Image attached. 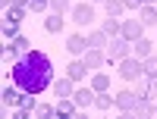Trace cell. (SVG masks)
<instances>
[{"instance_id":"1","label":"cell","mask_w":157,"mask_h":119,"mask_svg":"<svg viewBox=\"0 0 157 119\" xmlns=\"http://www.w3.org/2000/svg\"><path fill=\"white\" fill-rule=\"evenodd\" d=\"M10 78L16 82L22 91H29V94H41L54 85V63L44 50H29V54H22L19 60H13V69H10Z\"/></svg>"},{"instance_id":"2","label":"cell","mask_w":157,"mask_h":119,"mask_svg":"<svg viewBox=\"0 0 157 119\" xmlns=\"http://www.w3.org/2000/svg\"><path fill=\"white\" fill-rule=\"evenodd\" d=\"M104 54H107L110 63H120V60H126V57H132V41H126L123 35H116V38H110V41H107Z\"/></svg>"},{"instance_id":"3","label":"cell","mask_w":157,"mask_h":119,"mask_svg":"<svg viewBox=\"0 0 157 119\" xmlns=\"http://www.w3.org/2000/svg\"><path fill=\"white\" fill-rule=\"evenodd\" d=\"M141 72H145V69H141V60H138L135 54H132V57H126V60H120V63H116V75H120L123 82H135V78H138Z\"/></svg>"},{"instance_id":"4","label":"cell","mask_w":157,"mask_h":119,"mask_svg":"<svg viewBox=\"0 0 157 119\" xmlns=\"http://www.w3.org/2000/svg\"><path fill=\"white\" fill-rule=\"evenodd\" d=\"M22 97H25V91H22L16 82H10V85L3 88V94H0V100H3V107H6V110H16V107H22Z\"/></svg>"},{"instance_id":"5","label":"cell","mask_w":157,"mask_h":119,"mask_svg":"<svg viewBox=\"0 0 157 119\" xmlns=\"http://www.w3.org/2000/svg\"><path fill=\"white\" fill-rule=\"evenodd\" d=\"M69 16H72V22L78 25V28H85V25L94 22V6H91V3H75Z\"/></svg>"},{"instance_id":"6","label":"cell","mask_w":157,"mask_h":119,"mask_svg":"<svg viewBox=\"0 0 157 119\" xmlns=\"http://www.w3.org/2000/svg\"><path fill=\"white\" fill-rule=\"evenodd\" d=\"M135 103H138V91H132V88L116 91V110H120V113H132Z\"/></svg>"},{"instance_id":"7","label":"cell","mask_w":157,"mask_h":119,"mask_svg":"<svg viewBox=\"0 0 157 119\" xmlns=\"http://www.w3.org/2000/svg\"><path fill=\"white\" fill-rule=\"evenodd\" d=\"M126 41H138V38H145V22L138 16L135 19H123V32H120Z\"/></svg>"},{"instance_id":"8","label":"cell","mask_w":157,"mask_h":119,"mask_svg":"<svg viewBox=\"0 0 157 119\" xmlns=\"http://www.w3.org/2000/svg\"><path fill=\"white\" fill-rule=\"evenodd\" d=\"M94 97H98V91L91 88V85H78V88H75V94H72V100L78 103V110L94 107Z\"/></svg>"},{"instance_id":"9","label":"cell","mask_w":157,"mask_h":119,"mask_svg":"<svg viewBox=\"0 0 157 119\" xmlns=\"http://www.w3.org/2000/svg\"><path fill=\"white\" fill-rule=\"evenodd\" d=\"M135 91H138V97H157V78H151V75H145L141 72L138 78H135Z\"/></svg>"},{"instance_id":"10","label":"cell","mask_w":157,"mask_h":119,"mask_svg":"<svg viewBox=\"0 0 157 119\" xmlns=\"http://www.w3.org/2000/svg\"><path fill=\"white\" fill-rule=\"evenodd\" d=\"M66 50H69L72 57H85V50H88V35L72 32V35L66 38Z\"/></svg>"},{"instance_id":"11","label":"cell","mask_w":157,"mask_h":119,"mask_svg":"<svg viewBox=\"0 0 157 119\" xmlns=\"http://www.w3.org/2000/svg\"><path fill=\"white\" fill-rule=\"evenodd\" d=\"M82 60L88 63V69H104V66L110 63V60H107V54H104V47H88Z\"/></svg>"},{"instance_id":"12","label":"cell","mask_w":157,"mask_h":119,"mask_svg":"<svg viewBox=\"0 0 157 119\" xmlns=\"http://www.w3.org/2000/svg\"><path fill=\"white\" fill-rule=\"evenodd\" d=\"M54 113H57L60 119H69V116H78V103H75L72 97H57V103H54Z\"/></svg>"},{"instance_id":"13","label":"cell","mask_w":157,"mask_h":119,"mask_svg":"<svg viewBox=\"0 0 157 119\" xmlns=\"http://www.w3.org/2000/svg\"><path fill=\"white\" fill-rule=\"evenodd\" d=\"M88 72H91V69H88V63H85V60H72V63L66 66V75L72 78L75 85H82L85 78H88Z\"/></svg>"},{"instance_id":"14","label":"cell","mask_w":157,"mask_h":119,"mask_svg":"<svg viewBox=\"0 0 157 119\" xmlns=\"http://www.w3.org/2000/svg\"><path fill=\"white\" fill-rule=\"evenodd\" d=\"M50 91H54L57 97H72V94H75V82H72L69 75H63V78H54Z\"/></svg>"},{"instance_id":"15","label":"cell","mask_w":157,"mask_h":119,"mask_svg":"<svg viewBox=\"0 0 157 119\" xmlns=\"http://www.w3.org/2000/svg\"><path fill=\"white\" fill-rule=\"evenodd\" d=\"M154 50H157V47L148 41V38H138V41H132V54H135L138 60H148V57L154 54Z\"/></svg>"},{"instance_id":"16","label":"cell","mask_w":157,"mask_h":119,"mask_svg":"<svg viewBox=\"0 0 157 119\" xmlns=\"http://www.w3.org/2000/svg\"><path fill=\"white\" fill-rule=\"evenodd\" d=\"M63 25H66V19H63L60 13H50V16L44 19V32H47V35H60Z\"/></svg>"},{"instance_id":"17","label":"cell","mask_w":157,"mask_h":119,"mask_svg":"<svg viewBox=\"0 0 157 119\" xmlns=\"http://www.w3.org/2000/svg\"><path fill=\"white\" fill-rule=\"evenodd\" d=\"M94 107H98V110H113V107H116V91H113V94H110V91H98Z\"/></svg>"},{"instance_id":"18","label":"cell","mask_w":157,"mask_h":119,"mask_svg":"<svg viewBox=\"0 0 157 119\" xmlns=\"http://www.w3.org/2000/svg\"><path fill=\"white\" fill-rule=\"evenodd\" d=\"M88 85L94 88V91H110V75H107V72H91Z\"/></svg>"},{"instance_id":"19","label":"cell","mask_w":157,"mask_h":119,"mask_svg":"<svg viewBox=\"0 0 157 119\" xmlns=\"http://www.w3.org/2000/svg\"><path fill=\"white\" fill-rule=\"evenodd\" d=\"M132 116H138V119H148V116H154V103H151L148 97H138V103H135Z\"/></svg>"},{"instance_id":"20","label":"cell","mask_w":157,"mask_h":119,"mask_svg":"<svg viewBox=\"0 0 157 119\" xmlns=\"http://www.w3.org/2000/svg\"><path fill=\"white\" fill-rule=\"evenodd\" d=\"M138 19L145 22V28H151V25H157V6H151V3H145L138 9Z\"/></svg>"},{"instance_id":"21","label":"cell","mask_w":157,"mask_h":119,"mask_svg":"<svg viewBox=\"0 0 157 119\" xmlns=\"http://www.w3.org/2000/svg\"><path fill=\"white\" fill-rule=\"evenodd\" d=\"M107 41H110V35L104 32V28L88 32V47H107Z\"/></svg>"},{"instance_id":"22","label":"cell","mask_w":157,"mask_h":119,"mask_svg":"<svg viewBox=\"0 0 157 119\" xmlns=\"http://www.w3.org/2000/svg\"><path fill=\"white\" fill-rule=\"evenodd\" d=\"M101 28H104V32H107L110 38H116V35H120V32H123V19H116V16H107V19H104V22H101Z\"/></svg>"},{"instance_id":"23","label":"cell","mask_w":157,"mask_h":119,"mask_svg":"<svg viewBox=\"0 0 157 119\" xmlns=\"http://www.w3.org/2000/svg\"><path fill=\"white\" fill-rule=\"evenodd\" d=\"M104 9H107V16L120 19L123 13H126V0H104Z\"/></svg>"},{"instance_id":"24","label":"cell","mask_w":157,"mask_h":119,"mask_svg":"<svg viewBox=\"0 0 157 119\" xmlns=\"http://www.w3.org/2000/svg\"><path fill=\"white\" fill-rule=\"evenodd\" d=\"M13 47H16V54L22 57V54H29V50H32V41H29L25 35H16V38H13Z\"/></svg>"},{"instance_id":"25","label":"cell","mask_w":157,"mask_h":119,"mask_svg":"<svg viewBox=\"0 0 157 119\" xmlns=\"http://www.w3.org/2000/svg\"><path fill=\"white\" fill-rule=\"evenodd\" d=\"M75 3H69V0H50V13H60V16H66V13H72Z\"/></svg>"},{"instance_id":"26","label":"cell","mask_w":157,"mask_h":119,"mask_svg":"<svg viewBox=\"0 0 157 119\" xmlns=\"http://www.w3.org/2000/svg\"><path fill=\"white\" fill-rule=\"evenodd\" d=\"M19 25H22V22H10V19H3V28H0V32H3L6 41H13V38L19 35Z\"/></svg>"},{"instance_id":"27","label":"cell","mask_w":157,"mask_h":119,"mask_svg":"<svg viewBox=\"0 0 157 119\" xmlns=\"http://www.w3.org/2000/svg\"><path fill=\"white\" fill-rule=\"evenodd\" d=\"M3 19H10V22H22V19H25V6H6Z\"/></svg>"},{"instance_id":"28","label":"cell","mask_w":157,"mask_h":119,"mask_svg":"<svg viewBox=\"0 0 157 119\" xmlns=\"http://www.w3.org/2000/svg\"><path fill=\"white\" fill-rule=\"evenodd\" d=\"M141 69H145V75L157 78V54H151L148 60H141Z\"/></svg>"},{"instance_id":"29","label":"cell","mask_w":157,"mask_h":119,"mask_svg":"<svg viewBox=\"0 0 157 119\" xmlns=\"http://www.w3.org/2000/svg\"><path fill=\"white\" fill-rule=\"evenodd\" d=\"M50 9V0H29V13H44Z\"/></svg>"},{"instance_id":"30","label":"cell","mask_w":157,"mask_h":119,"mask_svg":"<svg viewBox=\"0 0 157 119\" xmlns=\"http://www.w3.org/2000/svg\"><path fill=\"white\" fill-rule=\"evenodd\" d=\"M35 116L47 119V116H57V113H54V107H50V103H38V107H35Z\"/></svg>"},{"instance_id":"31","label":"cell","mask_w":157,"mask_h":119,"mask_svg":"<svg viewBox=\"0 0 157 119\" xmlns=\"http://www.w3.org/2000/svg\"><path fill=\"white\" fill-rule=\"evenodd\" d=\"M3 60H6V63H10V60H19V54H16V47H13V41L3 44Z\"/></svg>"},{"instance_id":"32","label":"cell","mask_w":157,"mask_h":119,"mask_svg":"<svg viewBox=\"0 0 157 119\" xmlns=\"http://www.w3.org/2000/svg\"><path fill=\"white\" fill-rule=\"evenodd\" d=\"M141 6H145V0H126V9H132V13H138Z\"/></svg>"},{"instance_id":"33","label":"cell","mask_w":157,"mask_h":119,"mask_svg":"<svg viewBox=\"0 0 157 119\" xmlns=\"http://www.w3.org/2000/svg\"><path fill=\"white\" fill-rule=\"evenodd\" d=\"M145 3H151V6H157V0H145Z\"/></svg>"},{"instance_id":"34","label":"cell","mask_w":157,"mask_h":119,"mask_svg":"<svg viewBox=\"0 0 157 119\" xmlns=\"http://www.w3.org/2000/svg\"><path fill=\"white\" fill-rule=\"evenodd\" d=\"M154 116H157V103H154Z\"/></svg>"},{"instance_id":"35","label":"cell","mask_w":157,"mask_h":119,"mask_svg":"<svg viewBox=\"0 0 157 119\" xmlns=\"http://www.w3.org/2000/svg\"><path fill=\"white\" fill-rule=\"evenodd\" d=\"M94 3H104V0H94Z\"/></svg>"},{"instance_id":"36","label":"cell","mask_w":157,"mask_h":119,"mask_svg":"<svg viewBox=\"0 0 157 119\" xmlns=\"http://www.w3.org/2000/svg\"><path fill=\"white\" fill-rule=\"evenodd\" d=\"M154 54H157V50H154Z\"/></svg>"}]
</instances>
